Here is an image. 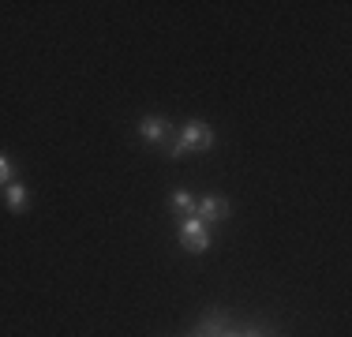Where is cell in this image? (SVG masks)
Masks as SVG:
<instances>
[{
  "instance_id": "obj_1",
  "label": "cell",
  "mask_w": 352,
  "mask_h": 337,
  "mask_svg": "<svg viewBox=\"0 0 352 337\" xmlns=\"http://www.w3.org/2000/svg\"><path fill=\"white\" fill-rule=\"evenodd\" d=\"M176 142H180L184 154H191V150H210L214 146V128L206 120H191V124H184V135Z\"/></svg>"
},
{
  "instance_id": "obj_2",
  "label": "cell",
  "mask_w": 352,
  "mask_h": 337,
  "mask_svg": "<svg viewBox=\"0 0 352 337\" xmlns=\"http://www.w3.org/2000/svg\"><path fill=\"white\" fill-rule=\"evenodd\" d=\"M180 240H184V248L195 251V255L210 248V232H206V225L199 221V217H184V225H180Z\"/></svg>"
},
{
  "instance_id": "obj_3",
  "label": "cell",
  "mask_w": 352,
  "mask_h": 337,
  "mask_svg": "<svg viewBox=\"0 0 352 337\" xmlns=\"http://www.w3.org/2000/svg\"><path fill=\"white\" fill-rule=\"evenodd\" d=\"M195 217L199 221H225L229 217V202L225 199H217V195H210V199H203V202H195Z\"/></svg>"
},
{
  "instance_id": "obj_4",
  "label": "cell",
  "mask_w": 352,
  "mask_h": 337,
  "mask_svg": "<svg viewBox=\"0 0 352 337\" xmlns=\"http://www.w3.org/2000/svg\"><path fill=\"white\" fill-rule=\"evenodd\" d=\"M139 135H142L146 142H162V139H169V120H165V116H142Z\"/></svg>"
},
{
  "instance_id": "obj_5",
  "label": "cell",
  "mask_w": 352,
  "mask_h": 337,
  "mask_svg": "<svg viewBox=\"0 0 352 337\" xmlns=\"http://www.w3.org/2000/svg\"><path fill=\"white\" fill-rule=\"evenodd\" d=\"M4 195H8V210H12V214H19L23 206H27V188H23L19 180H12L4 188Z\"/></svg>"
},
{
  "instance_id": "obj_6",
  "label": "cell",
  "mask_w": 352,
  "mask_h": 337,
  "mask_svg": "<svg viewBox=\"0 0 352 337\" xmlns=\"http://www.w3.org/2000/svg\"><path fill=\"white\" fill-rule=\"evenodd\" d=\"M169 202H173V210H176V214H184V217H195V199H191L188 191H176V195H173Z\"/></svg>"
},
{
  "instance_id": "obj_7",
  "label": "cell",
  "mask_w": 352,
  "mask_h": 337,
  "mask_svg": "<svg viewBox=\"0 0 352 337\" xmlns=\"http://www.w3.org/2000/svg\"><path fill=\"white\" fill-rule=\"evenodd\" d=\"M8 184H12V162L0 154V188H8Z\"/></svg>"
},
{
  "instance_id": "obj_8",
  "label": "cell",
  "mask_w": 352,
  "mask_h": 337,
  "mask_svg": "<svg viewBox=\"0 0 352 337\" xmlns=\"http://www.w3.org/2000/svg\"><path fill=\"white\" fill-rule=\"evenodd\" d=\"M244 337H258V334H255V330H251V334H244Z\"/></svg>"
},
{
  "instance_id": "obj_9",
  "label": "cell",
  "mask_w": 352,
  "mask_h": 337,
  "mask_svg": "<svg viewBox=\"0 0 352 337\" xmlns=\"http://www.w3.org/2000/svg\"><path fill=\"white\" fill-rule=\"evenodd\" d=\"M221 337H236V334H221Z\"/></svg>"
}]
</instances>
